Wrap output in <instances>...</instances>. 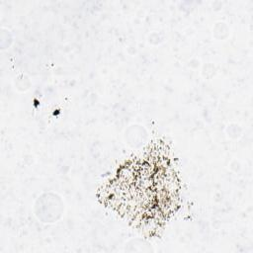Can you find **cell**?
Returning <instances> with one entry per match:
<instances>
[{"instance_id": "cell-1", "label": "cell", "mask_w": 253, "mask_h": 253, "mask_svg": "<svg viewBox=\"0 0 253 253\" xmlns=\"http://www.w3.org/2000/svg\"><path fill=\"white\" fill-rule=\"evenodd\" d=\"M172 169L165 162L144 157L124 166L113 180L108 199L131 221L150 224L169 214L178 190Z\"/></svg>"}]
</instances>
